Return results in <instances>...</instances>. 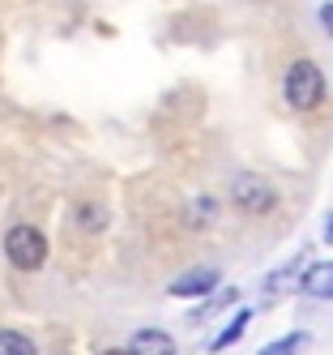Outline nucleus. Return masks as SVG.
Segmentation results:
<instances>
[{
  "label": "nucleus",
  "mask_w": 333,
  "mask_h": 355,
  "mask_svg": "<svg viewBox=\"0 0 333 355\" xmlns=\"http://www.w3.org/2000/svg\"><path fill=\"white\" fill-rule=\"evenodd\" d=\"M291 287H303L299 266H282L278 274H269V278H265V291H269V295H282V291H291Z\"/></svg>",
  "instance_id": "0eeeda50"
},
{
  "label": "nucleus",
  "mask_w": 333,
  "mask_h": 355,
  "mask_svg": "<svg viewBox=\"0 0 333 355\" xmlns=\"http://www.w3.org/2000/svg\"><path fill=\"white\" fill-rule=\"evenodd\" d=\"M321 26L333 35V5H321Z\"/></svg>",
  "instance_id": "9b49d317"
},
{
  "label": "nucleus",
  "mask_w": 333,
  "mask_h": 355,
  "mask_svg": "<svg viewBox=\"0 0 333 355\" xmlns=\"http://www.w3.org/2000/svg\"><path fill=\"white\" fill-rule=\"evenodd\" d=\"M214 287H218V270L214 266H201V270L179 274L175 283H171V295H205V291H214Z\"/></svg>",
  "instance_id": "20e7f679"
},
{
  "label": "nucleus",
  "mask_w": 333,
  "mask_h": 355,
  "mask_svg": "<svg viewBox=\"0 0 333 355\" xmlns=\"http://www.w3.org/2000/svg\"><path fill=\"white\" fill-rule=\"evenodd\" d=\"M325 240L333 244V214H329V223H325Z\"/></svg>",
  "instance_id": "f8f14e48"
},
{
  "label": "nucleus",
  "mask_w": 333,
  "mask_h": 355,
  "mask_svg": "<svg viewBox=\"0 0 333 355\" xmlns=\"http://www.w3.org/2000/svg\"><path fill=\"white\" fill-rule=\"evenodd\" d=\"M0 355H35V343L17 329H0Z\"/></svg>",
  "instance_id": "9d476101"
},
{
  "label": "nucleus",
  "mask_w": 333,
  "mask_h": 355,
  "mask_svg": "<svg viewBox=\"0 0 333 355\" xmlns=\"http://www.w3.org/2000/svg\"><path fill=\"white\" fill-rule=\"evenodd\" d=\"M231 197H235V206L248 210V214H269L278 206L273 184L261 180V175H235V180H231Z\"/></svg>",
  "instance_id": "7ed1b4c3"
},
{
  "label": "nucleus",
  "mask_w": 333,
  "mask_h": 355,
  "mask_svg": "<svg viewBox=\"0 0 333 355\" xmlns=\"http://www.w3.org/2000/svg\"><path fill=\"white\" fill-rule=\"evenodd\" d=\"M5 252H9V261L17 270H39L47 261V240H43L39 227L21 223V227H13V232L5 236Z\"/></svg>",
  "instance_id": "f03ea898"
},
{
  "label": "nucleus",
  "mask_w": 333,
  "mask_h": 355,
  "mask_svg": "<svg viewBox=\"0 0 333 355\" xmlns=\"http://www.w3.org/2000/svg\"><path fill=\"white\" fill-rule=\"evenodd\" d=\"M128 351L133 355H175V343H171V334H163V329H137Z\"/></svg>",
  "instance_id": "423d86ee"
},
{
  "label": "nucleus",
  "mask_w": 333,
  "mask_h": 355,
  "mask_svg": "<svg viewBox=\"0 0 333 355\" xmlns=\"http://www.w3.org/2000/svg\"><path fill=\"white\" fill-rule=\"evenodd\" d=\"M248 321H252V313H235V321H231L226 329H222V334L210 343V351H226L231 343H240V334H244V329H248Z\"/></svg>",
  "instance_id": "1a4fd4ad"
},
{
  "label": "nucleus",
  "mask_w": 333,
  "mask_h": 355,
  "mask_svg": "<svg viewBox=\"0 0 333 355\" xmlns=\"http://www.w3.org/2000/svg\"><path fill=\"white\" fill-rule=\"evenodd\" d=\"M282 90H287V103L295 112H312V107L325 103V73L312 60H295L287 69V86Z\"/></svg>",
  "instance_id": "f257e3e1"
},
{
  "label": "nucleus",
  "mask_w": 333,
  "mask_h": 355,
  "mask_svg": "<svg viewBox=\"0 0 333 355\" xmlns=\"http://www.w3.org/2000/svg\"><path fill=\"white\" fill-rule=\"evenodd\" d=\"M303 347H307V334H303V329H295V334H282L278 343H265L261 355H299Z\"/></svg>",
  "instance_id": "6e6552de"
},
{
  "label": "nucleus",
  "mask_w": 333,
  "mask_h": 355,
  "mask_svg": "<svg viewBox=\"0 0 333 355\" xmlns=\"http://www.w3.org/2000/svg\"><path fill=\"white\" fill-rule=\"evenodd\" d=\"M107 355H133V351H107Z\"/></svg>",
  "instance_id": "ddd939ff"
},
{
  "label": "nucleus",
  "mask_w": 333,
  "mask_h": 355,
  "mask_svg": "<svg viewBox=\"0 0 333 355\" xmlns=\"http://www.w3.org/2000/svg\"><path fill=\"white\" fill-rule=\"evenodd\" d=\"M303 291L312 300H333V261H316L303 270Z\"/></svg>",
  "instance_id": "39448f33"
}]
</instances>
